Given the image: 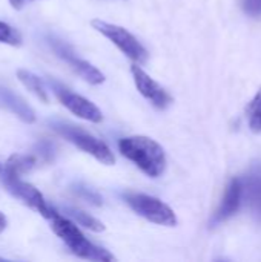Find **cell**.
<instances>
[{"instance_id":"8992f818","label":"cell","mask_w":261,"mask_h":262,"mask_svg":"<svg viewBox=\"0 0 261 262\" xmlns=\"http://www.w3.org/2000/svg\"><path fill=\"white\" fill-rule=\"evenodd\" d=\"M49 84L55 94V97L58 98V101L74 115H77L78 118H83L86 121L91 123H100L103 120L102 111L88 98L72 92L71 89L65 88L62 83L55 81V80H49Z\"/></svg>"},{"instance_id":"7c38bea8","label":"cell","mask_w":261,"mask_h":262,"mask_svg":"<svg viewBox=\"0 0 261 262\" xmlns=\"http://www.w3.org/2000/svg\"><path fill=\"white\" fill-rule=\"evenodd\" d=\"M38 163H40V158L35 154H14L8 158V161L5 164V175L3 177L20 178L22 175L35 169V166Z\"/></svg>"},{"instance_id":"52a82bcc","label":"cell","mask_w":261,"mask_h":262,"mask_svg":"<svg viewBox=\"0 0 261 262\" xmlns=\"http://www.w3.org/2000/svg\"><path fill=\"white\" fill-rule=\"evenodd\" d=\"M49 46L52 48V51L55 52L57 57H60L65 63H68L85 81H88L89 84H102L105 81V75L103 72H100L95 66H92L89 61L80 58L71 46H68L65 41L49 37Z\"/></svg>"},{"instance_id":"7402d4cb","label":"cell","mask_w":261,"mask_h":262,"mask_svg":"<svg viewBox=\"0 0 261 262\" xmlns=\"http://www.w3.org/2000/svg\"><path fill=\"white\" fill-rule=\"evenodd\" d=\"M6 227H8V221H6L5 215H3V213L0 212V233H2V232H3V230L6 229Z\"/></svg>"},{"instance_id":"ba28073f","label":"cell","mask_w":261,"mask_h":262,"mask_svg":"<svg viewBox=\"0 0 261 262\" xmlns=\"http://www.w3.org/2000/svg\"><path fill=\"white\" fill-rule=\"evenodd\" d=\"M2 183L5 184L6 190H9L11 195H14L17 200H20L28 207L37 210L45 220H48L52 215V212L55 210L46 203L45 196L32 184L25 183L17 177H3Z\"/></svg>"},{"instance_id":"30bf717a","label":"cell","mask_w":261,"mask_h":262,"mask_svg":"<svg viewBox=\"0 0 261 262\" xmlns=\"http://www.w3.org/2000/svg\"><path fill=\"white\" fill-rule=\"evenodd\" d=\"M243 181L240 178H232L226 187V192L223 195V200L217 209V212L214 213L212 218V224H220L226 220H229L232 215L237 213V210L240 209L242 200H243Z\"/></svg>"},{"instance_id":"603a6c76","label":"cell","mask_w":261,"mask_h":262,"mask_svg":"<svg viewBox=\"0 0 261 262\" xmlns=\"http://www.w3.org/2000/svg\"><path fill=\"white\" fill-rule=\"evenodd\" d=\"M3 175H5V166H2V164H0V178H2Z\"/></svg>"},{"instance_id":"5b68a950","label":"cell","mask_w":261,"mask_h":262,"mask_svg":"<svg viewBox=\"0 0 261 262\" xmlns=\"http://www.w3.org/2000/svg\"><path fill=\"white\" fill-rule=\"evenodd\" d=\"M92 28L105 35L109 41H112L128 58H131L137 64H145L149 58V54L146 48L125 28L118 25H112L108 21H103L100 18H95L91 21Z\"/></svg>"},{"instance_id":"ac0fdd59","label":"cell","mask_w":261,"mask_h":262,"mask_svg":"<svg viewBox=\"0 0 261 262\" xmlns=\"http://www.w3.org/2000/svg\"><path fill=\"white\" fill-rule=\"evenodd\" d=\"M34 154L40 158V161L49 163V161H52L54 157H55V146H54L51 141H42V143L37 144Z\"/></svg>"},{"instance_id":"e0dca14e","label":"cell","mask_w":261,"mask_h":262,"mask_svg":"<svg viewBox=\"0 0 261 262\" xmlns=\"http://www.w3.org/2000/svg\"><path fill=\"white\" fill-rule=\"evenodd\" d=\"M0 43L17 48V46L22 45V35L11 25H8L5 21H0Z\"/></svg>"},{"instance_id":"ffe728a7","label":"cell","mask_w":261,"mask_h":262,"mask_svg":"<svg viewBox=\"0 0 261 262\" xmlns=\"http://www.w3.org/2000/svg\"><path fill=\"white\" fill-rule=\"evenodd\" d=\"M242 6L248 15L254 18L261 17V0H242Z\"/></svg>"},{"instance_id":"6da1fadb","label":"cell","mask_w":261,"mask_h":262,"mask_svg":"<svg viewBox=\"0 0 261 262\" xmlns=\"http://www.w3.org/2000/svg\"><path fill=\"white\" fill-rule=\"evenodd\" d=\"M118 150L148 177L158 178L165 173L166 154L155 140L143 135L126 137L118 141Z\"/></svg>"},{"instance_id":"8fae6325","label":"cell","mask_w":261,"mask_h":262,"mask_svg":"<svg viewBox=\"0 0 261 262\" xmlns=\"http://www.w3.org/2000/svg\"><path fill=\"white\" fill-rule=\"evenodd\" d=\"M0 107L12 112L17 118H20L22 121L31 124L35 121V114L31 109V106L17 94H14L11 89L5 88L0 84Z\"/></svg>"},{"instance_id":"3957f363","label":"cell","mask_w":261,"mask_h":262,"mask_svg":"<svg viewBox=\"0 0 261 262\" xmlns=\"http://www.w3.org/2000/svg\"><path fill=\"white\" fill-rule=\"evenodd\" d=\"M51 127L60 137H63L74 146H77L80 150L89 154L102 164L112 166L115 163V157H114L112 150L108 147V144L103 143L102 140H98L97 137H94L92 134L86 132L80 126H74V124L65 123V121H51Z\"/></svg>"},{"instance_id":"2e32d148","label":"cell","mask_w":261,"mask_h":262,"mask_svg":"<svg viewBox=\"0 0 261 262\" xmlns=\"http://www.w3.org/2000/svg\"><path fill=\"white\" fill-rule=\"evenodd\" d=\"M246 114L249 118V127L254 132H261V88L246 107Z\"/></svg>"},{"instance_id":"d6986e66","label":"cell","mask_w":261,"mask_h":262,"mask_svg":"<svg viewBox=\"0 0 261 262\" xmlns=\"http://www.w3.org/2000/svg\"><path fill=\"white\" fill-rule=\"evenodd\" d=\"M74 192H75L78 196H82L85 201L91 203V204H95V206H100V204H102L100 195H98L97 192H94L92 189L83 186V184H75V186H74Z\"/></svg>"},{"instance_id":"9a60e30c","label":"cell","mask_w":261,"mask_h":262,"mask_svg":"<svg viewBox=\"0 0 261 262\" xmlns=\"http://www.w3.org/2000/svg\"><path fill=\"white\" fill-rule=\"evenodd\" d=\"M63 210L72 221H75V224H78V226H82V227H85V229H88L91 232H103L105 230V226H103L102 221H98L97 218H94L92 215H89V213H86V212H83L80 209L65 207Z\"/></svg>"},{"instance_id":"5bb4252c","label":"cell","mask_w":261,"mask_h":262,"mask_svg":"<svg viewBox=\"0 0 261 262\" xmlns=\"http://www.w3.org/2000/svg\"><path fill=\"white\" fill-rule=\"evenodd\" d=\"M15 74H17V78L23 83V86L29 92H32L40 101L49 103L48 91H46V88H45V84H43V81H42L40 77H37L35 74H32V72H29L26 69H18Z\"/></svg>"},{"instance_id":"7a4b0ae2","label":"cell","mask_w":261,"mask_h":262,"mask_svg":"<svg viewBox=\"0 0 261 262\" xmlns=\"http://www.w3.org/2000/svg\"><path fill=\"white\" fill-rule=\"evenodd\" d=\"M48 221L51 223V229L54 230V233L66 244V247L75 256L83 258V259H89V261H115V258L108 250H105L103 247H98L94 243H91L82 233V230L75 226L74 221L65 218L57 210L52 212V215L48 218Z\"/></svg>"},{"instance_id":"4fadbf2b","label":"cell","mask_w":261,"mask_h":262,"mask_svg":"<svg viewBox=\"0 0 261 262\" xmlns=\"http://www.w3.org/2000/svg\"><path fill=\"white\" fill-rule=\"evenodd\" d=\"M243 192H246L251 209L261 216V166L251 170L246 183H243Z\"/></svg>"},{"instance_id":"9c48e42d","label":"cell","mask_w":261,"mask_h":262,"mask_svg":"<svg viewBox=\"0 0 261 262\" xmlns=\"http://www.w3.org/2000/svg\"><path fill=\"white\" fill-rule=\"evenodd\" d=\"M131 74L134 78V83L138 89V92L155 107L158 109H166L172 103V97L166 92L165 88H162L151 75H148L140 64L134 63L131 66Z\"/></svg>"},{"instance_id":"277c9868","label":"cell","mask_w":261,"mask_h":262,"mask_svg":"<svg viewBox=\"0 0 261 262\" xmlns=\"http://www.w3.org/2000/svg\"><path fill=\"white\" fill-rule=\"evenodd\" d=\"M126 204L142 218L148 220L149 223L165 226V227H175L178 220L174 213V210L160 201L158 198H154L151 195L145 193H135V192H128L123 195Z\"/></svg>"},{"instance_id":"44dd1931","label":"cell","mask_w":261,"mask_h":262,"mask_svg":"<svg viewBox=\"0 0 261 262\" xmlns=\"http://www.w3.org/2000/svg\"><path fill=\"white\" fill-rule=\"evenodd\" d=\"M25 2H26V0H9L11 6H12L14 9H22L23 5H25Z\"/></svg>"}]
</instances>
